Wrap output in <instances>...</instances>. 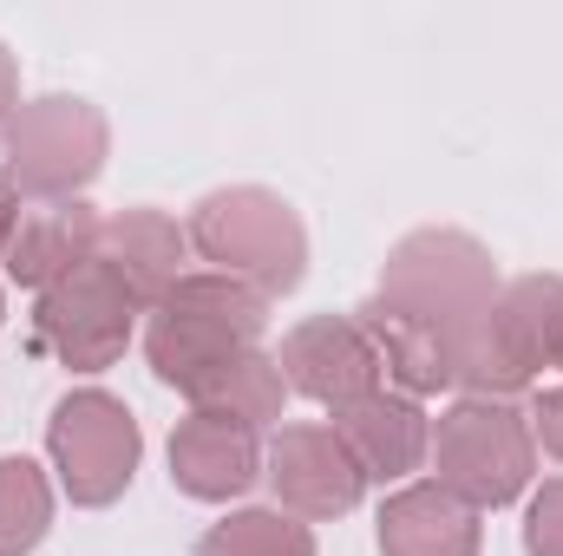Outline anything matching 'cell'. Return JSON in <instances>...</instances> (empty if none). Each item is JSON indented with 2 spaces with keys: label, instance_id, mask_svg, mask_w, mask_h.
Returning a JSON list of instances; mask_svg holds the SVG:
<instances>
[{
  "label": "cell",
  "instance_id": "obj_3",
  "mask_svg": "<svg viewBox=\"0 0 563 556\" xmlns=\"http://www.w3.org/2000/svg\"><path fill=\"white\" fill-rule=\"evenodd\" d=\"M184 243H190L217 276L250 281L263 301L301 288V276H308V230H301V216L282 203L276 190H263V184L210 190V197L190 210Z\"/></svg>",
  "mask_w": 563,
  "mask_h": 556
},
{
  "label": "cell",
  "instance_id": "obj_6",
  "mask_svg": "<svg viewBox=\"0 0 563 556\" xmlns=\"http://www.w3.org/2000/svg\"><path fill=\"white\" fill-rule=\"evenodd\" d=\"M46 452H53V471H59V491L86 511H106L125 498L132 471L144 458V432L132 407L106 387H79L66 393L53 419H46Z\"/></svg>",
  "mask_w": 563,
  "mask_h": 556
},
{
  "label": "cell",
  "instance_id": "obj_8",
  "mask_svg": "<svg viewBox=\"0 0 563 556\" xmlns=\"http://www.w3.org/2000/svg\"><path fill=\"white\" fill-rule=\"evenodd\" d=\"M139 301L132 288L112 276L99 256L86 269H73L66 281H53L33 308V341L66 360L73 374H106L125 347H132V327H139Z\"/></svg>",
  "mask_w": 563,
  "mask_h": 556
},
{
  "label": "cell",
  "instance_id": "obj_13",
  "mask_svg": "<svg viewBox=\"0 0 563 556\" xmlns=\"http://www.w3.org/2000/svg\"><path fill=\"white\" fill-rule=\"evenodd\" d=\"M99 236H106V216L86 203V197H66V203H40L20 216L13 243H7V281L46 294L53 281H66L73 269H86L99 256Z\"/></svg>",
  "mask_w": 563,
  "mask_h": 556
},
{
  "label": "cell",
  "instance_id": "obj_23",
  "mask_svg": "<svg viewBox=\"0 0 563 556\" xmlns=\"http://www.w3.org/2000/svg\"><path fill=\"white\" fill-rule=\"evenodd\" d=\"M0 321H7V294H0Z\"/></svg>",
  "mask_w": 563,
  "mask_h": 556
},
{
  "label": "cell",
  "instance_id": "obj_14",
  "mask_svg": "<svg viewBox=\"0 0 563 556\" xmlns=\"http://www.w3.org/2000/svg\"><path fill=\"white\" fill-rule=\"evenodd\" d=\"M478 511L452 498L439 478L400 485L380 504V556H478Z\"/></svg>",
  "mask_w": 563,
  "mask_h": 556
},
{
  "label": "cell",
  "instance_id": "obj_9",
  "mask_svg": "<svg viewBox=\"0 0 563 556\" xmlns=\"http://www.w3.org/2000/svg\"><path fill=\"white\" fill-rule=\"evenodd\" d=\"M276 367L288 380V393H301V400H314L328 413H341V407H354V400L387 387L380 347L367 341V327L354 314H308V321H295L282 334Z\"/></svg>",
  "mask_w": 563,
  "mask_h": 556
},
{
  "label": "cell",
  "instance_id": "obj_5",
  "mask_svg": "<svg viewBox=\"0 0 563 556\" xmlns=\"http://www.w3.org/2000/svg\"><path fill=\"white\" fill-rule=\"evenodd\" d=\"M563 347V276H525L498 288L492 314L472 327L459 354V387L472 400H511L544 367H558Z\"/></svg>",
  "mask_w": 563,
  "mask_h": 556
},
{
  "label": "cell",
  "instance_id": "obj_4",
  "mask_svg": "<svg viewBox=\"0 0 563 556\" xmlns=\"http://www.w3.org/2000/svg\"><path fill=\"white\" fill-rule=\"evenodd\" d=\"M426 458H432V471L452 498H465L472 511H498V504L531 491L538 438H531V419L511 400H472L465 393L432 419V452Z\"/></svg>",
  "mask_w": 563,
  "mask_h": 556
},
{
  "label": "cell",
  "instance_id": "obj_2",
  "mask_svg": "<svg viewBox=\"0 0 563 556\" xmlns=\"http://www.w3.org/2000/svg\"><path fill=\"white\" fill-rule=\"evenodd\" d=\"M263 327H269V301L250 281H230L217 269H184L164 288V301L151 308L144 354H151V374L164 387L190 393L197 380H210L236 354L263 347Z\"/></svg>",
  "mask_w": 563,
  "mask_h": 556
},
{
  "label": "cell",
  "instance_id": "obj_7",
  "mask_svg": "<svg viewBox=\"0 0 563 556\" xmlns=\"http://www.w3.org/2000/svg\"><path fill=\"white\" fill-rule=\"evenodd\" d=\"M106 144H112V132H106L99 105L53 92L7 119V177H13V190H26L40 203H66L106 170Z\"/></svg>",
  "mask_w": 563,
  "mask_h": 556
},
{
  "label": "cell",
  "instance_id": "obj_18",
  "mask_svg": "<svg viewBox=\"0 0 563 556\" xmlns=\"http://www.w3.org/2000/svg\"><path fill=\"white\" fill-rule=\"evenodd\" d=\"M197 551L203 556H314V531H308L301 518H288V511L250 504V511L217 518Z\"/></svg>",
  "mask_w": 563,
  "mask_h": 556
},
{
  "label": "cell",
  "instance_id": "obj_20",
  "mask_svg": "<svg viewBox=\"0 0 563 556\" xmlns=\"http://www.w3.org/2000/svg\"><path fill=\"white\" fill-rule=\"evenodd\" d=\"M525 419H531V438H538V445L563 465V387H544V393L531 400V413H525Z\"/></svg>",
  "mask_w": 563,
  "mask_h": 556
},
{
  "label": "cell",
  "instance_id": "obj_19",
  "mask_svg": "<svg viewBox=\"0 0 563 556\" xmlns=\"http://www.w3.org/2000/svg\"><path fill=\"white\" fill-rule=\"evenodd\" d=\"M525 551L563 556V478H544L525 504Z\"/></svg>",
  "mask_w": 563,
  "mask_h": 556
},
{
  "label": "cell",
  "instance_id": "obj_1",
  "mask_svg": "<svg viewBox=\"0 0 563 556\" xmlns=\"http://www.w3.org/2000/svg\"><path fill=\"white\" fill-rule=\"evenodd\" d=\"M498 269H492V249L465 230H413L387 269H380V288H374V314L387 321H407V327H426L439 334L452 354H465L472 327L492 314L498 301Z\"/></svg>",
  "mask_w": 563,
  "mask_h": 556
},
{
  "label": "cell",
  "instance_id": "obj_16",
  "mask_svg": "<svg viewBox=\"0 0 563 556\" xmlns=\"http://www.w3.org/2000/svg\"><path fill=\"white\" fill-rule=\"evenodd\" d=\"M184 400H190V413H217V419H236V425L263 432V425H276L282 407H288V380H282L276 354L250 347V354H236L230 367H217L210 380H197Z\"/></svg>",
  "mask_w": 563,
  "mask_h": 556
},
{
  "label": "cell",
  "instance_id": "obj_21",
  "mask_svg": "<svg viewBox=\"0 0 563 556\" xmlns=\"http://www.w3.org/2000/svg\"><path fill=\"white\" fill-rule=\"evenodd\" d=\"M20 190H13V177L0 170V256H7V243H13V230H20Z\"/></svg>",
  "mask_w": 563,
  "mask_h": 556
},
{
  "label": "cell",
  "instance_id": "obj_24",
  "mask_svg": "<svg viewBox=\"0 0 563 556\" xmlns=\"http://www.w3.org/2000/svg\"><path fill=\"white\" fill-rule=\"evenodd\" d=\"M558 367H563V347H558Z\"/></svg>",
  "mask_w": 563,
  "mask_h": 556
},
{
  "label": "cell",
  "instance_id": "obj_11",
  "mask_svg": "<svg viewBox=\"0 0 563 556\" xmlns=\"http://www.w3.org/2000/svg\"><path fill=\"white\" fill-rule=\"evenodd\" d=\"M263 432L217 413H190L170 432V485L197 504H230L263 478Z\"/></svg>",
  "mask_w": 563,
  "mask_h": 556
},
{
  "label": "cell",
  "instance_id": "obj_10",
  "mask_svg": "<svg viewBox=\"0 0 563 556\" xmlns=\"http://www.w3.org/2000/svg\"><path fill=\"white\" fill-rule=\"evenodd\" d=\"M263 478L276 485V511L301 518V524L347 518L361 504V491H367V478L347 458L334 425H282L269 458H263Z\"/></svg>",
  "mask_w": 563,
  "mask_h": 556
},
{
  "label": "cell",
  "instance_id": "obj_12",
  "mask_svg": "<svg viewBox=\"0 0 563 556\" xmlns=\"http://www.w3.org/2000/svg\"><path fill=\"white\" fill-rule=\"evenodd\" d=\"M334 432H341V445H347V458L361 465L367 485H407L426 465V452H432V419H426V407L413 393H394V387L341 407L334 413Z\"/></svg>",
  "mask_w": 563,
  "mask_h": 556
},
{
  "label": "cell",
  "instance_id": "obj_22",
  "mask_svg": "<svg viewBox=\"0 0 563 556\" xmlns=\"http://www.w3.org/2000/svg\"><path fill=\"white\" fill-rule=\"evenodd\" d=\"M20 112V73H13V53L0 46V119Z\"/></svg>",
  "mask_w": 563,
  "mask_h": 556
},
{
  "label": "cell",
  "instance_id": "obj_15",
  "mask_svg": "<svg viewBox=\"0 0 563 556\" xmlns=\"http://www.w3.org/2000/svg\"><path fill=\"white\" fill-rule=\"evenodd\" d=\"M184 230L164 216V210H125V216H112L106 223V236H99V263L112 269V276L132 288V301H139L144 314L164 301V288L184 276Z\"/></svg>",
  "mask_w": 563,
  "mask_h": 556
},
{
  "label": "cell",
  "instance_id": "obj_17",
  "mask_svg": "<svg viewBox=\"0 0 563 556\" xmlns=\"http://www.w3.org/2000/svg\"><path fill=\"white\" fill-rule=\"evenodd\" d=\"M53 531V478L26 458H0V556H33Z\"/></svg>",
  "mask_w": 563,
  "mask_h": 556
}]
</instances>
